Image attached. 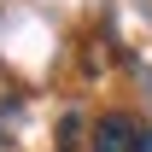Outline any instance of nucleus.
Returning a JSON list of instances; mask_svg holds the SVG:
<instances>
[{"label": "nucleus", "instance_id": "f03ea898", "mask_svg": "<svg viewBox=\"0 0 152 152\" xmlns=\"http://www.w3.org/2000/svg\"><path fill=\"white\" fill-rule=\"evenodd\" d=\"M58 152H82V117H64L58 123Z\"/></svg>", "mask_w": 152, "mask_h": 152}, {"label": "nucleus", "instance_id": "f257e3e1", "mask_svg": "<svg viewBox=\"0 0 152 152\" xmlns=\"http://www.w3.org/2000/svg\"><path fill=\"white\" fill-rule=\"evenodd\" d=\"M88 152H146V140H140V129H134V117L111 111V117H99V123H94Z\"/></svg>", "mask_w": 152, "mask_h": 152}]
</instances>
